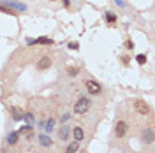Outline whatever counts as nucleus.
Here are the masks:
<instances>
[{
    "label": "nucleus",
    "instance_id": "11",
    "mask_svg": "<svg viewBox=\"0 0 155 153\" xmlns=\"http://www.w3.org/2000/svg\"><path fill=\"white\" fill-rule=\"evenodd\" d=\"M19 139V132H11L9 135H7V143L9 144H16Z\"/></svg>",
    "mask_w": 155,
    "mask_h": 153
},
{
    "label": "nucleus",
    "instance_id": "2",
    "mask_svg": "<svg viewBox=\"0 0 155 153\" xmlns=\"http://www.w3.org/2000/svg\"><path fill=\"white\" fill-rule=\"evenodd\" d=\"M134 107H136V111H137L139 115H148V113H150V107H148V104H146L145 100H141V99L134 100Z\"/></svg>",
    "mask_w": 155,
    "mask_h": 153
},
{
    "label": "nucleus",
    "instance_id": "1",
    "mask_svg": "<svg viewBox=\"0 0 155 153\" xmlns=\"http://www.w3.org/2000/svg\"><path fill=\"white\" fill-rule=\"evenodd\" d=\"M88 109H90V99H87V97H81L74 106V113H78V115H85Z\"/></svg>",
    "mask_w": 155,
    "mask_h": 153
},
{
    "label": "nucleus",
    "instance_id": "18",
    "mask_svg": "<svg viewBox=\"0 0 155 153\" xmlns=\"http://www.w3.org/2000/svg\"><path fill=\"white\" fill-rule=\"evenodd\" d=\"M78 72H79V70H78L76 67H69V70H67L69 76H78Z\"/></svg>",
    "mask_w": 155,
    "mask_h": 153
},
{
    "label": "nucleus",
    "instance_id": "16",
    "mask_svg": "<svg viewBox=\"0 0 155 153\" xmlns=\"http://www.w3.org/2000/svg\"><path fill=\"white\" fill-rule=\"evenodd\" d=\"M53 129H55V120H53V118H49L48 123H46V130H48V132H51Z\"/></svg>",
    "mask_w": 155,
    "mask_h": 153
},
{
    "label": "nucleus",
    "instance_id": "19",
    "mask_svg": "<svg viewBox=\"0 0 155 153\" xmlns=\"http://www.w3.org/2000/svg\"><path fill=\"white\" fill-rule=\"evenodd\" d=\"M137 62L139 63H146V55H137Z\"/></svg>",
    "mask_w": 155,
    "mask_h": 153
},
{
    "label": "nucleus",
    "instance_id": "15",
    "mask_svg": "<svg viewBox=\"0 0 155 153\" xmlns=\"http://www.w3.org/2000/svg\"><path fill=\"white\" fill-rule=\"evenodd\" d=\"M23 118L27 120V123H28L30 127H32V125H34V122H35V120H34V115H32V113H25V115H23Z\"/></svg>",
    "mask_w": 155,
    "mask_h": 153
},
{
    "label": "nucleus",
    "instance_id": "17",
    "mask_svg": "<svg viewBox=\"0 0 155 153\" xmlns=\"http://www.w3.org/2000/svg\"><path fill=\"white\" fill-rule=\"evenodd\" d=\"M106 21H107V23H115L116 16L113 14V12H106Z\"/></svg>",
    "mask_w": 155,
    "mask_h": 153
},
{
    "label": "nucleus",
    "instance_id": "12",
    "mask_svg": "<svg viewBox=\"0 0 155 153\" xmlns=\"http://www.w3.org/2000/svg\"><path fill=\"white\" fill-rule=\"evenodd\" d=\"M78 148H79V141H72V143L67 146V150H65V153H76Z\"/></svg>",
    "mask_w": 155,
    "mask_h": 153
},
{
    "label": "nucleus",
    "instance_id": "22",
    "mask_svg": "<svg viewBox=\"0 0 155 153\" xmlns=\"http://www.w3.org/2000/svg\"><path fill=\"white\" fill-rule=\"evenodd\" d=\"M4 153H9V151H4Z\"/></svg>",
    "mask_w": 155,
    "mask_h": 153
},
{
    "label": "nucleus",
    "instance_id": "13",
    "mask_svg": "<svg viewBox=\"0 0 155 153\" xmlns=\"http://www.w3.org/2000/svg\"><path fill=\"white\" fill-rule=\"evenodd\" d=\"M0 11H2V12H5V14H11V16H16V11L11 9L9 5H5V4H0Z\"/></svg>",
    "mask_w": 155,
    "mask_h": 153
},
{
    "label": "nucleus",
    "instance_id": "3",
    "mask_svg": "<svg viewBox=\"0 0 155 153\" xmlns=\"http://www.w3.org/2000/svg\"><path fill=\"white\" fill-rule=\"evenodd\" d=\"M87 90L90 95H97V93H101V85L97 83V81H88L87 83Z\"/></svg>",
    "mask_w": 155,
    "mask_h": 153
},
{
    "label": "nucleus",
    "instance_id": "21",
    "mask_svg": "<svg viewBox=\"0 0 155 153\" xmlns=\"http://www.w3.org/2000/svg\"><path fill=\"white\" fill-rule=\"evenodd\" d=\"M27 44H28V46H34V44H35V39H30V37H27Z\"/></svg>",
    "mask_w": 155,
    "mask_h": 153
},
{
    "label": "nucleus",
    "instance_id": "8",
    "mask_svg": "<svg viewBox=\"0 0 155 153\" xmlns=\"http://www.w3.org/2000/svg\"><path fill=\"white\" fill-rule=\"evenodd\" d=\"M71 134V127L69 125H64V127H60V130H58V137L62 139V141H65Z\"/></svg>",
    "mask_w": 155,
    "mask_h": 153
},
{
    "label": "nucleus",
    "instance_id": "10",
    "mask_svg": "<svg viewBox=\"0 0 155 153\" xmlns=\"http://www.w3.org/2000/svg\"><path fill=\"white\" fill-rule=\"evenodd\" d=\"M39 143L42 144V146H46V148H48V146H51V144H53V141L49 139V135L41 134V135H39Z\"/></svg>",
    "mask_w": 155,
    "mask_h": 153
},
{
    "label": "nucleus",
    "instance_id": "14",
    "mask_svg": "<svg viewBox=\"0 0 155 153\" xmlns=\"http://www.w3.org/2000/svg\"><path fill=\"white\" fill-rule=\"evenodd\" d=\"M35 44H46V46H49V44H53V41L49 37H39V39H35Z\"/></svg>",
    "mask_w": 155,
    "mask_h": 153
},
{
    "label": "nucleus",
    "instance_id": "9",
    "mask_svg": "<svg viewBox=\"0 0 155 153\" xmlns=\"http://www.w3.org/2000/svg\"><path fill=\"white\" fill-rule=\"evenodd\" d=\"M72 134H74V141H83V135H85V132H83V129H81V127H74Z\"/></svg>",
    "mask_w": 155,
    "mask_h": 153
},
{
    "label": "nucleus",
    "instance_id": "4",
    "mask_svg": "<svg viewBox=\"0 0 155 153\" xmlns=\"http://www.w3.org/2000/svg\"><path fill=\"white\" fill-rule=\"evenodd\" d=\"M141 139H143L145 144H152L153 143V130L152 129H145L143 134H141Z\"/></svg>",
    "mask_w": 155,
    "mask_h": 153
},
{
    "label": "nucleus",
    "instance_id": "7",
    "mask_svg": "<svg viewBox=\"0 0 155 153\" xmlns=\"http://www.w3.org/2000/svg\"><path fill=\"white\" fill-rule=\"evenodd\" d=\"M23 115H25V113H23V111H21L19 107H16V106H12V107H11V116H12V118H14L16 122L23 120Z\"/></svg>",
    "mask_w": 155,
    "mask_h": 153
},
{
    "label": "nucleus",
    "instance_id": "20",
    "mask_svg": "<svg viewBox=\"0 0 155 153\" xmlns=\"http://www.w3.org/2000/svg\"><path fill=\"white\" fill-rule=\"evenodd\" d=\"M125 46L129 49H132V48H134V42H132V41H125Z\"/></svg>",
    "mask_w": 155,
    "mask_h": 153
},
{
    "label": "nucleus",
    "instance_id": "6",
    "mask_svg": "<svg viewBox=\"0 0 155 153\" xmlns=\"http://www.w3.org/2000/svg\"><path fill=\"white\" fill-rule=\"evenodd\" d=\"M49 65H51V58H49V57H42L37 62V69H39V70H46Z\"/></svg>",
    "mask_w": 155,
    "mask_h": 153
},
{
    "label": "nucleus",
    "instance_id": "5",
    "mask_svg": "<svg viewBox=\"0 0 155 153\" xmlns=\"http://www.w3.org/2000/svg\"><path fill=\"white\" fill-rule=\"evenodd\" d=\"M125 132H127V123H125V122H118V123H116V127H115L116 137H124V135H125Z\"/></svg>",
    "mask_w": 155,
    "mask_h": 153
}]
</instances>
